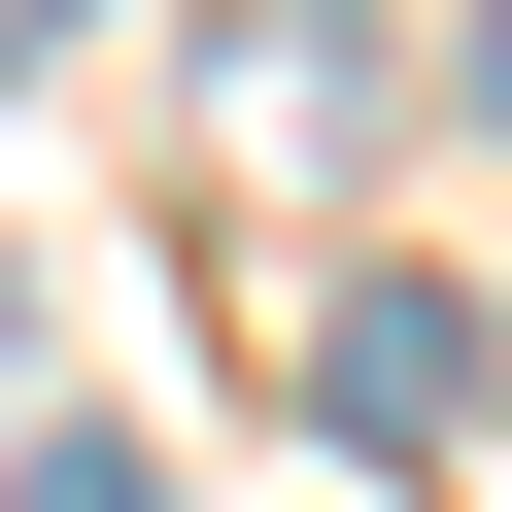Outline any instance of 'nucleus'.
Instances as JSON below:
<instances>
[{
    "mask_svg": "<svg viewBox=\"0 0 512 512\" xmlns=\"http://www.w3.org/2000/svg\"><path fill=\"white\" fill-rule=\"evenodd\" d=\"M0 512H171V478H137V444H35V478H0Z\"/></svg>",
    "mask_w": 512,
    "mask_h": 512,
    "instance_id": "f03ea898",
    "label": "nucleus"
},
{
    "mask_svg": "<svg viewBox=\"0 0 512 512\" xmlns=\"http://www.w3.org/2000/svg\"><path fill=\"white\" fill-rule=\"evenodd\" d=\"M308 410H342V444H444V410H478V308H444V274H342V308H308Z\"/></svg>",
    "mask_w": 512,
    "mask_h": 512,
    "instance_id": "f257e3e1",
    "label": "nucleus"
},
{
    "mask_svg": "<svg viewBox=\"0 0 512 512\" xmlns=\"http://www.w3.org/2000/svg\"><path fill=\"white\" fill-rule=\"evenodd\" d=\"M478 103H512V0H478Z\"/></svg>",
    "mask_w": 512,
    "mask_h": 512,
    "instance_id": "7ed1b4c3",
    "label": "nucleus"
}]
</instances>
